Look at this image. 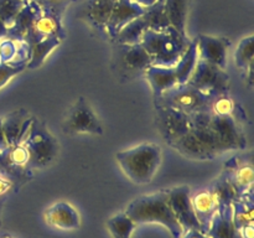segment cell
<instances>
[{
  "label": "cell",
  "instance_id": "cell-1",
  "mask_svg": "<svg viewBox=\"0 0 254 238\" xmlns=\"http://www.w3.org/2000/svg\"><path fill=\"white\" fill-rule=\"evenodd\" d=\"M124 212L136 223H158L164 226L173 238H181L185 233L184 228L174 216L169 205L168 190L146 193L134 198L126 207Z\"/></svg>",
  "mask_w": 254,
  "mask_h": 238
},
{
  "label": "cell",
  "instance_id": "cell-2",
  "mask_svg": "<svg viewBox=\"0 0 254 238\" xmlns=\"http://www.w3.org/2000/svg\"><path fill=\"white\" fill-rule=\"evenodd\" d=\"M161 159L163 151L155 143H141L116 154V160L123 174L136 185H146L153 181Z\"/></svg>",
  "mask_w": 254,
  "mask_h": 238
},
{
  "label": "cell",
  "instance_id": "cell-3",
  "mask_svg": "<svg viewBox=\"0 0 254 238\" xmlns=\"http://www.w3.org/2000/svg\"><path fill=\"white\" fill-rule=\"evenodd\" d=\"M191 40L169 26L163 31L146 30L141 39V46L148 51L154 66L174 67L188 49Z\"/></svg>",
  "mask_w": 254,
  "mask_h": 238
},
{
  "label": "cell",
  "instance_id": "cell-4",
  "mask_svg": "<svg viewBox=\"0 0 254 238\" xmlns=\"http://www.w3.org/2000/svg\"><path fill=\"white\" fill-rule=\"evenodd\" d=\"M171 146L184 156L197 159V160H211L220 154L225 153L208 126L203 128L192 126L186 135H184L180 140L174 143Z\"/></svg>",
  "mask_w": 254,
  "mask_h": 238
},
{
  "label": "cell",
  "instance_id": "cell-5",
  "mask_svg": "<svg viewBox=\"0 0 254 238\" xmlns=\"http://www.w3.org/2000/svg\"><path fill=\"white\" fill-rule=\"evenodd\" d=\"M30 154H31V166L42 169L54 163L59 153V143L56 138L49 131L42 123L32 120L24 136Z\"/></svg>",
  "mask_w": 254,
  "mask_h": 238
},
{
  "label": "cell",
  "instance_id": "cell-6",
  "mask_svg": "<svg viewBox=\"0 0 254 238\" xmlns=\"http://www.w3.org/2000/svg\"><path fill=\"white\" fill-rule=\"evenodd\" d=\"M155 102L189 116L197 112L210 111L211 104V99L189 83L176 84L175 87L155 98Z\"/></svg>",
  "mask_w": 254,
  "mask_h": 238
},
{
  "label": "cell",
  "instance_id": "cell-7",
  "mask_svg": "<svg viewBox=\"0 0 254 238\" xmlns=\"http://www.w3.org/2000/svg\"><path fill=\"white\" fill-rule=\"evenodd\" d=\"M188 83L212 101L216 97L228 93L230 76L223 68L198 60Z\"/></svg>",
  "mask_w": 254,
  "mask_h": 238
},
{
  "label": "cell",
  "instance_id": "cell-8",
  "mask_svg": "<svg viewBox=\"0 0 254 238\" xmlns=\"http://www.w3.org/2000/svg\"><path fill=\"white\" fill-rule=\"evenodd\" d=\"M64 130L68 134H92L101 135L103 128L98 117L86 98L81 97L67 112L64 120Z\"/></svg>",
  "mask_w": 254,
  "mask_h": 238
},
{
  "label": "cell",
  "instance_id": "cell-9",
  "mask_svg": "<svg viewBox=\"0 0 254 238\" xmlns=\"http://www.w3.org/2000/svg\"><path fill=\"white\" fill-rule=\"evenodd\" d=\"M208 128L216 136L223 151L241 150L246 148V136L235 116L211 117Z\"/></svg>",
  "mask_w": 254,
  "mask_h": 238
},
{
  "label": "cell",
  "instance_id": "cell-10",
  "mask_svg": "<svg viewBox=\"0 0 254 238\" xmlns=\"http://www.w3.org/2000/svg\"><path fill=\"white\" fill-rule=\"evenodd\" d=\"M169 205L174 216L180 223L184 231L198 230L203 231L193 212L192 203H191V188L188 185L176 186L168 190Z\"/></svg>",
  "mask_w": 254,
  "mask_h": 238
},
{
  "label": "cell",
  "instance_id": "cell-11",
  "mask_svg": "<svg viewBox=\"0 0 254 238\" xmlns=\"http://www.w3.org/2000/svg\"><path fill=\"white\" fill-rule=\"evenodd\" d=\"M156 111H158V124L161 135L168 144L173 145L190 131L191 118L189 114L158 103H156Z\"/></svg>",
  "mask_w": 254,
  "mask_h": 238
},
{
  "label": "cell",
  "instance_id": "cell-12",
  "mask_svg": "<svg viewBox=\"0 0 254 238\" xmlns=\"http://www.w3.org/2000/svg\"><path fill=\"white\" fill-rule=\"evenodd\" d=\"M197 42L198 60L208 62L211 64L226 69L227 67V55L231 42L225 37H215L208 35H200L196 39Z\"/></svg>",
  "mask_w": 254,
  "mask_h": 238
},
{
  "label": "cell",
  "instance_id": "cell-13",
  "mask_svg": "<svg viewBox=\"0 0 254 238\" xmlns=\"http://www.w3.org/2000/svg\"><path fill=\"white\" fill-rule=\"evenodd\" d=\"M232 185L237 198L252 196L253 188V166L251 163L232 158L226 163V170L223 173Z\"/></svg>",
  "mask_w": 254,
  "mask_h": 238
},
{
  "label": "cell",
  "instance_id": "cell-14",
  "mask_svg": "<svg viewBox=\"0 0 254 238\" xmlns=\"http://www.w3.org/2000/svg\"><path fill=\"white\" fill-rule=\"evenodd\" d=\"M45 222L50 227L60 231H74L81 226L78 211L66 201H59L46 208L44 213Z\"/></svg>",
  "mask_w": 254,
  "mask_h": 238
},
{
  "label": "cell",
  "instance_id": "cell-15",
  "mask_svg": "<svg viewBox=\"0 0 254 238\" xmlns=\"http://www.w3.org/2000/svg\"><path fill=\"white\" fill-rule=\"evenodd\" d=\"M145 12V7L135 4L131 0H117L116 6L111 15L108 24L104 31L108 34L112 40L117 36L119 31L131 20L141 16Z\"/></svg>",
  "mask_w": 254,
  "mask_h": 238
},
{
  "label": "cell",
  "instance_id": "cell-16",
  "mask_svg": "<svg viewBox=\"0 0 254 238\" xmlns=\"http://www.w3.org/2000/svg\"><path fill=\"white\" fill-rule=\"evenodd\" d=\"M44 37H59L60 40H64L66 37L64 26H62V17L56 16L49 12H41L29 34L26 35L24 41L26 44L35 41V40L44 39Z\"/></svg>",
  "mask_w": 254,
  "mask_h": 238
},
{
  "label": "cell",
  "instance_id": "cell-17",
  "mask_svg": "<svg viewBox=\"0 0 254 238\" xmlns=\"http://www.w3.org/2000/svg\"><path fill=\"white\" fill-rule=\"evenodd\" d=\"M32 120L34 118L25 109H17L2 118V130H4L9 148L17 144L24 138Z\"/></svg>",
  "mask_w": 254,
  "mask_h": 238
},
{
  "label": "cell",
  "instance_id": "cell-18",
  "mask_svg": "<svg viewBox=\"0 0 254 238\" xmlns=\"http://www.w3.org/2000/svg\"><path fill=\"white\" fill-rule=\"evenodd\" d=\"M41 12L42 11L39 7V5L35 4L34 1L27 0L26 4H25L24 7L20 10L19 14L15 16L14 21L11 22V25H10L9 29H7L6 37L16 40V41H24L26 35L29 34V31L31 30L35 20L39 17V15L41 14Z\"/></svg>",
  "mask_w": 254,
  "mask_h": 238
},
{
  "label": "cell",
  "instance_id": "cell-19",
  "mask_svg": "<svg viewBox=\"0 0 254 238\" xmlns=\"http://www.w3.org/2000/svg\"><path fill=\"white\" fill-rule=\"evenodd\" d=\"M123 50L121 51L122 68L126 69L130 73H141L145 72L149 67L153 64L150 55L148 54L145 49L141 46V44L136 45H122Z\"/></svg>",
  "mask_w": 254,
  "mask_h": 238
},
{
  "label": "cell",
  "instance_id": "cell-20",
  "mask_svg": "<svg viewBox=\"0 0 254 238\" xmlns=\"http://www.w3.org/2000/svg\"><path fill=\"white\" fill-rule=\"evenodd\" d=\"M191 203H192L193 212H195L201 227L206 232L212 218L218 212V205L216 202V198L213 197L212 192L207 187L196 191L195 193H191Z\"/></svg>",
  "mask_w": 254,
  "mask_h": 238
},
{
  "label": "cell",
  "instance_id": "cell-21",
  "mask_svg": "<svg viewBox=\"0 0 254 238\" xmlns=\"http://www.w3.org/2000/svg\"><path fill=\"white\" fill-rule=\"evenodd\" d=\"M116 2L117 0H88L83 7L84 17L92 26L104 31Z\"/></svg>",
  "mask_w": 254,
  "mask_h": 238
},
{
  "label": "cell",
  "instance_id": "cell-22",
  "mask_svg": "<svg viewBox=\"0 0 254 238\" xmlns=\"http://www.w3.org/2000/svg\"><path fill=\"white\" fill-rule=\"evenodd\" d=\"M145 78L148 79L151 89H153L154 98H158L164 92L169 91L178 84L174 67L154 66L151 64L145 72Z\"/></svg>",
  "mask_w": 254,
  "mask_h": 238
},
{
  "label": "cell",
  "instance_id": "cell-23",
  "mask_svg": "<svg viewBox=\"0 0 254 238\" xmlns=\"http://www.w3.org/2000/svg\"><path fill=\"white\" fill-rule=\"evenodd\" d=\"M206 235L210 238H241L233 223L231 207L216 213L206 231Z\"/></svg>",
  "mask_w": 254,
  "mask_h": 238
},
{
  "label": "cell",
  "instance_id": "cell-24",
  "mask_svg": "<svg viewBox=\"0 0 254 238\" xmlns=\"http://www.w3.org/2000/svg\"><path fill=\"white\" fill-rule=\"evenodd\" d=\"M62 40L59 37H44V39L35 40L30 42V59L26 64V68L35 69L41 66L45 60L49 57V55L54 51L59 45L61 44Z\"/></svg>",
  "mask_w": 254,
  "mask_h": 238
},
{
  "label": "cell",
  "instance_id": "cell-25",
  "mask_svg": "<svg viewBox=\"0 0 254 238\" xmlns=\"http://www.w3.org/2000/svg\"><path fill=\"white\" fill-rule=\"evenodd\" d=\"M197 61V42H196L195 39L191 40L186 51L184 52V55L179 60L178 63L174 66V71H175L176 78H178V84L188 83L193 69H195Z\"/></svg>",
  "mask_w": 254,
  "mask_h": 238
},
{
  "label": "cell",
  "instance_id": "cell-26",
  "mask_svg": "<svg viewBox=\"0 0 254 238\" xmlns=\"http://www.w3.org/2000/svg\"><path fill=\"white\" fill-rule=\"evenodd\" d=\"M236 67L245 72L248 81L252 83L253 74V59H254V37L253 35L243 37L237 45L235 51Z\"/></svg>",
  "mask_w": 254,
  "mask_h": 238
},
{
  "label": "cell",
  "instance_id": "cell-27",
  "mask_svg": "<svg viewBox=\"0 0 254 238\" xmlns=\"http://www.w3.org/2000/svg\"><path fill=\"white\" fill-rule=\"evenodd\" d=\"M149 30L148 21L144 14L136 19L129 21L114 37L119 45H136L140 44L144 32Z\"/></svg>",
  "mask_w": 254,
  "mask_h": 238
},
{
  "label": "cell",
  "instance_id": "cell-28",
  "mask_svg": "<svg viewBox=\"0 0 254 238\" xmlns=\"http://www.w3.org/2000/svg\"><path fill=\"white\" fill-rule=\"evenodd\" d=\"M0 161H4L12 169H26L31 166V154L25 139L22 138L19 143L4 151L0 156Z\"/></svg>",
  "mask_w": 254,
  "mask_h": 238
},
{
  "label": "cell",
  "instance_id": "cell-29",
  "mask_svg": "<svg viewBox=\"0 0 254 238\" xmlns=\"http://www.w3.org/2000/svg\"><path fill=\"white\" fill-rule=\"evenodd\" d=\"M253 196L236 198L231 205L232 220L235 227L240 228L246 225H254V203Z\"/></svg>",
  "mask_w": 254,
  "mask_h": 238
},
{
  "label": "cell",
  "instance_id": "cell-30",
  "mask_svg": "<svg viewBox=\"0 0 254 238\" xmlns=\"http://www.w3.org/2000/svg\"><path fill=\"white\" fill-rule=\"evenodd\" d=\"M208 188L212 192L213 197L216 198V202L218 205V211H222L225 208L231 207L233 201L237 198V195H236L232 185L227 180L225 174H222Z\"/></svg>",
  "mask_w": 254,
  "mask_h": 238
},
{
  "label": "cell",
  "instance_id": "cell-31",
  "mask_svg": "<svg viewBox=\"0 0 254 238\" xmlns=\"http://www.w3.org/2000/svg\"><path fill=\"white\" fill-rule=\"evenodd\" d=\"M106 225L113 238H131L136 228V223L124 211L112 216Z\"/></svg>",
  "mask_w": 254,
  "mask_h": 238
},
{
  "label": "cell",
  "instance_id": "cell-32",
  "mask_svg": "<svg viewBox=\"0 0 254 238\" xmlns=\"http://www.w3.org/2000/svg\"><path fill=\"white\" fill-rule=\"evenodd\" d=\"M165 11L170 25L179 32L186 35L185 22L188 12V0H164Z\"/></svg>",
  "mask_w": 254,
  "mask_h": 238
},
{
  "label": "cell",
  "instance_id": "cell-33",
  "mask_svg": "<svg viewBox=\"0 0 254 238\" xmlns=\"http://www.w3.org/2000/svg\"><path fill=\"white\" fill-rule=\"evenodd\" d=\"M146 21H148L149 30H154V31H163V30L168 29L171 26L170 21L168 19V15L165 11V5H164V0H159L151 6L145 7V12H144Z\"/></svg>",
  "mask_w": 254,
  "mask_h": 238
},
{
  "label": "cell",
  "instance_id": "cell-34",
  "mask_svg": "<svg viewBox=\"0 0 254 238\" xmlns=\"http://www.w3.org/2000/svg\"><path fill=\"white\" fill-rule=\"evenodd\" d=\"M236 102L230 94H222L211 101L210 112L213 116H235Z\"/></svg>",
  "mask_w": 254,
  "mask_h": 238
},
{
  "label": "cell",
  "instance_id": "cell-35",
  "mask_svg": "<svg viewBox=\"0 0 254 238\" xmlns=\"http://www.w3.org/2000/svg\"><path fill=\"white\" fill-rule=\"evenodd\" d=\"M25 4V0H0V20L6 25L7 29Z\"/></svg>",
  "mask_w": 254,
  "mask_h": 238
},
{
  "label": "cell",
  "instance_id": "cell-36",
  "mask_svg": "<svg viewBox=\"0 0 254 238\" xmlns=\"http://www.w3.org/2000/svg\"><path fill=\"white\" fill-rule=\"evenodd\" d=\"M30 1H34L35 4L39 5L42 12H49L62 17L72 0H30Z\"/></svg>",
  "mask_w": 254,
  "mask_h": 238
},
{
  "label": "cell",
  "instance_id": "cell-37",
  "mask_svg": "<svg viewBox=\"0 0 254 238\" xmlns=\"http://www.w3.org/2000/svg\"><path fill=\"white\" fill-rule=\"evenodd\" d=\"M26 68V63H1L0 62V88Z\"/></svg>",
  "mask_w": 254,
  "mask_h": 238
},
{
  "label": "cell",
  "instance_id": "cell-38",
  "mask_svg": "<svg viewBox=\"0 0 254 238\" xmlns=\"http://www.w3.org/2000/svg\"><path fill=\"white\" fill-rule=\"evenodd\" d=\"M12 188V181L5 173L0 171V198L10 192Z\"/></svg>",
  "mask_w": 254,
  "mask_h": 238
},
{
  "label": "cell",
  "instance_id": "cell-39",
  "mask_svg": "<svg viewBox=\"0 0 254 238\" xmlns=\"http://www.w3.org/2000/svg\"><path fill=\"white\" fill-rule=\"evenodd\" d=\"M237 231L241 238H254V225L242 226Z\"/></svg>",
  "mask_w": 254,
  "mask_h": 238
},
{
  "label": "cell",
  "instance_id": "cell-40",
  "mask_svg": "<svg viewBox=\"0 0 254 238\" xmlns=\"http://www.w3.org/2000/svg\"><path fill=\"white\" fill-rule=\"evenodd\" d=\"M181 238H210L206 235L205 231H198V230H190L185 231L184 236Z\"/></svg>",
  "mask_w": 254,
  "mask_h": 238
},
{
  "label": "cell",
  "instance_id": "cell-41",
  "mask_svg": "<svg viewBox=\"0 0 254 238\" xmlns=\"http://www.w3.org/2000/svg\"><path fill=\"white\" fill-rule=\"evenodd\" d=\"M9 149V144H7L6 138H5L4 130H2V118H0V156L4 151Z\"/></svg>",
  "mask_w": 254,
  "mask_h": 238
},
{
  "label": "cell",
  "instance_id": "cell-42",
  "mask_svg": "<svg viewBox=\"0 0 254 238\" xmlns=\"http://www.w3.org/2000/svg\"><path fill=\"white\" fill-rule=\"evenodd\" d=\"M133 2H135V4L140 5V6L143 7H149L151 6V5H154L155 2H158L159 0H131Z\"/></svg>",
  "mask_w": 254,
  "mask_h": 238
},
{
  "label": "cell",
  "instance_id": "cell-43",
  "mask_svg": "<svg viewBox=\"0 0 254 238\" xmlns=\"http://www.w3.org/2000/svg\"><path fill=\"white\" fill-rule=\"evenodd\" d=\"M7 36V26L0 20V40Z\"/></svg>",
  "mask_w": 254,
  "mask_h": 238
},
{
  "label": "cell",
  "instance_id": "cell-44",
  "mask_svg": "<svg viewBox=\"0 0 254 238\" xmlns=\"http://www.w3.org/2000/svg\"><path fill=\"white\" fill-rule=\"evenodd\" d=\"M25 1H27V0H25Z\"/></svg>",
  "mask_w": 254,
  "mask_h": 238
}]
</instances>
